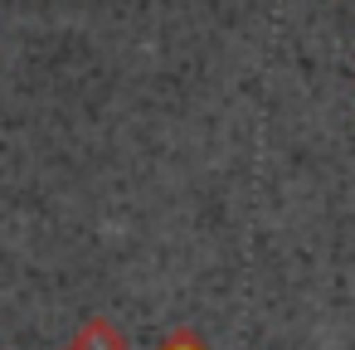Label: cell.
<instances>
[{"mask_svg": "<svg viewBox=\"0 0 355 350\" xmlns=\"http://www.w3.org/2000/svg\"><path fill=\"white\" fill-rule=\"evenodd\" d=\"M73 350H127V335H122V326H112L107 316H93V321L73 335Z\"/></svg>", "mask_w": 355, "mask_h": 350, "instance_id": "6da1fadb", "label": "cell"}, {"mask_svg": "<svg viewBox=\"0 0 355 350\" xmlns=\"http://www.w3.org/2000/svg\"><path fill=\"white\" fill-rule=\"evenodd\" d=\"M161 350H209V345H205V340H200L195 331H175V335H171V340H166Z\"/></svg>", "mask_w": 355, "mask_h": 350, "instance_id": "7a4b0ae2", "label": "cell"}, {"mask_svg": "<svg viewBox=\"0 0 355 350\" xmlns=\"http://www.w3.org/2000/svg\"><path fill=\"white\" fill-rule=\"evenodd\" d=\"M64 350H73V345H64Z\"/></svg>", "mask_w": 355, "mask_h": 350, "instance_id": "3957f363", "label": "cell"}]
</instances>
